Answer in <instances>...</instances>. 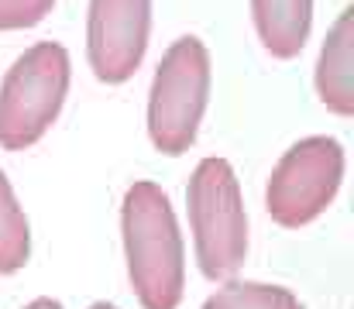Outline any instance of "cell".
Listing matches in <instances>:
<instances>
[{
    "instance_id": "1",
    "label": "cell",
    "mask_w": 354,
    "mask_h": 309,
    "mask_svg": "<svg viewBox=\"0 0 354 309\" xmlns=\"http://www.w3.org/2000/svg\"><path fill=\"white\" fill-rule=\"evenodd\" d=\"M120 234L138 303L145 309H176L186 289V254L172 203L155 182H134L127 189Z\"/></svg>"
},
{
    "instance_id": "2",
    "label": "cell",
    "mask_w": 354,
    "mask_h": 309,
    "mask_svg": "<svg viewBox=\"0 0 354 309\" xmlns=\"http://www.w3.org/2000/svg\"><path fill=\"white\" fill-rule=\"evenodd\" d=\"M186 209L200 272L210 282H231L248 254V220L227 158H203L196 165L186 189Z\"/></svg>"
},
{
    "instance_id": "3",
    "label": "cell",
    "mask_w": 354,
    "mask_h": 309,
    "mask_svg": "<svg viewBox=\"0 0 354 309\" xmlns=\"http://www.w3.org/2000/svg\"><path fill=\"white\" fill-rule=\"evenodd\" d=\"M210 100V52L196 35H183L162 55L148 93V134L162 155L193 148Z\"/></svg>"
},
{
    "instance_id": "4",
    "label": "cell",
    "mask_w": 354,
    "mask_h": 309,
    "mask_svg": "<svg viewBox=\"0 0 354 309\" xmlns=\"http://www.w3.org/2000/svg\"><path fill=\"white\" fill-rule=\"evenodd\" d=\"M69 93V52L59 41L31 45L0 83V144L31 148L59 117Z\"/></svg>"
},
{
    "instance_id": "5",
    "label": "cell",
    "mask_w": 354,
    "mask_h": 309,
    "mask_svg": "<svg viewBox=\"0 0 354 309\" xmlns=\"http://www.w3.org/2000/svg\"><path fill=\"white\" fill-rule=\"evenodd\" d=\"M344 179V148L334 138L296 141L272 169L265 206L279 227H303L334 203Z\"/></svg>"
},
{
    "instance_id": "6",
    "label": "cell",
    "mask_w": 354,
    "mask_h": 309,
    "mask_svg": "<svg viewBox=\"0 0 354 309\" xmlns=\"http://www.w3.org/2000/svg\"><path fill=\"white\" fill-rule=\"evenodd\" d=\"M151 31V0H90L86 59L100 83H124L138 73Z\"/></svg>"
},
{
    "instance_id": "7",
    "label": "cell",
    "mask_w": 354,
    "mask_h": 309,
    "mask_svg": "<svg viewBox=\"0 0 354 309\" xmlns=\"http://www.w3.org/2000/svg\"><path fill=\"white\" fill-rule=\"evenodd\" d=\"M317 97L327 110L354 113V7H344L317 59Z\"/></svg>"
},
{
    "instance_id": "8",
    "label": "cell",
    "mask_w": 354,
    "mask_h": 309,
    "mask_svg": "<svg viewBox=\"0 0 354 309\" xmlns=\"http://www.w3.org/2000/svg\"><path fill=\"white\" fill-rule=\"evenodd\" d=\"M251 17L275 59H296L310 38L313 0H251Z\"/></svg>"
},
{
    "instance_id": "9",
    "label": "cell",
    "mask_w": 354,
    "mask_h": 309,
    "mask_svg": "<svg viewBox=\"0 0 354 309\" xmlns=\"http://www.w3.org/2000/svg\"><path fill=\"white\" fill-rule=\"evenodd\" d=\"M31 254V230H28V216L17 206V196L7 182V176L0 172V275H14L24 268Z\"/></svg>"
},
{
    "instance_id": "10",
    "label": "cell",
    "mask_w": 354,
    "mask_h": 309,
    "mask_svg": "<svg viewBox=\"0 0 354 309\" xmlns=\"http://www.w3.org/2000/svg\"><path fill=\"white\" fill-rule=\"evenodd\" d=\"M203 309H303L299 299L282 289V285H265V282H227L217 289Z\"/></svg>"
},
{
    "instance_id": "11",
    "label": "cell",
    "mask_w": 354,
    "mask_h": 309,
    "mask_svg": "<svg viewBox=\"0 0 354 309\" xmlns=\"http://www.w3.org/2000/svg\"><path fill=\"white\" fill-rule=\"evenodd\" d=\"M52 7L55 0H0V31L35 28L45 14H52Z\"/></svg>"
},
{
    "instance_id": "12",
    "label": "cell",
    "mask_w": 354,
    "mask_h": 309,
    "mask_svg": "<svg viewBox=\"0 0 354 309\" xmlns=\"http://www.w3.org/2000/svg\"><path fill=\"white\" fill-rule=\"evenodd\" d=\"M24 309H62L55 299H35V303H28Z\"/></svg>"
},
{
    "instance_id": "13",
    "label": "cell",
    "mask_w": 354,
    "mask_h": 309,
    "mask_svg": "<svg viewBox=\"0 0 354 309\" xmlns=\"http://www.w3.org/2000/svg\"><path fill=\"white\" fill-rule=\"evenodd\" d=\"M90 309H118V306H114V303H93Z\"/></svg>"
}]
</instances>
